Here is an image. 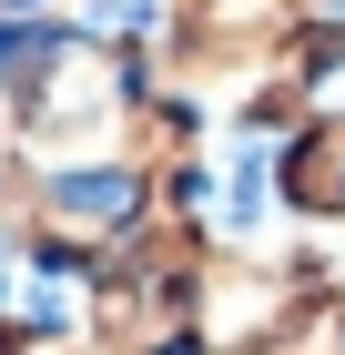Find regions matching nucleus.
Returning a JSON list of instances; mask_svg holds the SVG:
<instances>
[{
  "instance_id": "f03ea898",
  "label": "nucleus",
  "mask_w": 345,
  "mask_h": 355,
  "mask_svg": "<svg viewBox=\"0 0 345 355\" xmlns=\"http://www.w3.org/2000/svg\"><path fill=\"white\" fill-rule=\"evenodd\" d=\"M10 345H21V335H10V325H0V355H10Z\"/></svg>"
},
{
  "instance_id": "f257e3e1",
  "label": "nucleus",
  "mask_w": 345,
  "mask_h": 355,
  "mask_svg": "<svg viewBox=\"0 0 345 355\" xmlns=\"http://www.w3.org/2000/svg\"><path fill=\"white\" fill-rule=\"evenodd\" d=\"M325 295H335V274L315 254H224V244H203L193 304H183V345L193 355H285Z\"/></svg>"
}]
</instances>
